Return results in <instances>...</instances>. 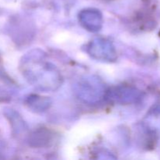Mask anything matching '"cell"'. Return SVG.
I'll list each match as a JSON object with an SVG mask.
<instances>
[{"mask_svg":"<svg viewBox=\"0 0 160 160\" xmlns=\"http://www.w3.org/2000/svg\"><path fill=\"white\" fill-rule=\"evenodd\" d=\"M79 20L87 30L97 31L101 28L102 17L97 9H84L79 14Z\"/></svg>","mask_w":160,"mask_h":160,"instance_id":"7a4b0ae2","label":"cell"},{"mask_svg":"<svg viewBox=\"0 0 160 160\" xmlns=\"http://www.w3.org/2000/svg\"><path fill=\"white\" fill-rule=\"evenodd\" d=\"M89 48L91 55L95 58L103 60L115 59V51L112 43L105 39H97L91 43Z\"/></svg>","mask_w":160,"mask_h":160,"instance_id":"6da1fadb","label":"cell"}]
</instances>
